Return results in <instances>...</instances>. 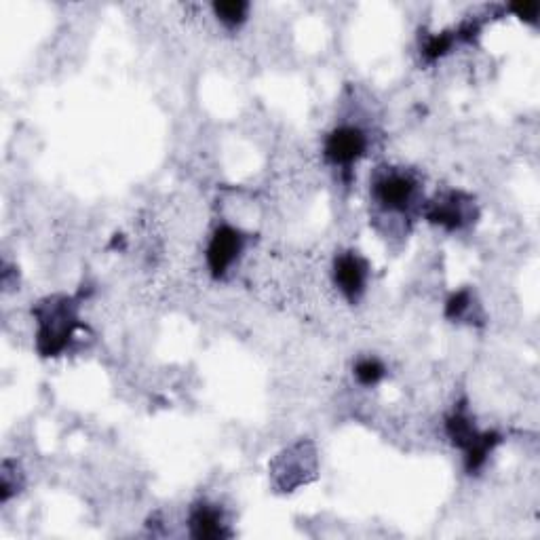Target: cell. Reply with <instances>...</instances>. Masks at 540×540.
I'll use <instances>...</instances> for the list:
<instances>
[{
  "instance_id": "obj_1",
  "label": "cell",
  "mask_w": 540,
  "mask_h": 540,
  "mask_svg": "<svg viewBox=\"0 0 540 540\" xmlns=\"http://www.w3.org/2000/svg\"><path fill=\"white\" fill-rule=\"evenodd\" d=\"M74 330V313L68 300H49L38 311V349L45 355L62 351Z\"/></svg>"
},
{
  "instance_id": "obj_2",
  "label": "cell",
  "mask_w": 540,
  "mask_h": 540,
  "mask_svg": "<svg viewBox=\"0 0 540 540\" xmlns=\"http://www.w3.org/2000/svg\"><path fill=\"white\" fill-rule=\"evenodd\" d=\"M245 237L233 226H220L207 247V266L214 277H224L243 254Z\"/></svg>"
},
{
  "instance_id": "obj_3",
  "label": "cell",
  "mask_w": 540,
  "mask_h": 540,
  "mask_svg": "<svg viewBox=\"0 0 540 540\" xmlns=\"http://www.w3.org/2000/svg\"><path fill=\"white\" fill-rule=\"evenodd\" d=\"M368 148V138L357 127H338L325 140V159L336 167L351 169Z\"/></svg>"
},
{
  "instance_id": "obj_4",
  "label": "cell",
  "mask_w": 540,
  "mask_h": 540,
  "mask_svg": "<svg viewBox=\"0 0 540 540\" xmlns=\"http://www.w3.org/2000/svg\"><path fill=\"white\" fill-rule=\"evenodd\" d=\"M374 197L387 211H405L416 197V182L403 171H384L374 182Z\"/></svg>"
},
{
  "instance_id": "obj_5",
  "label": "cell",
  "mask_w": 540,
  "mask_h": 540,
  "mask_svg": "<svg viewBox=\"0 0 540 540\" xmlns=\"http://www.w3.org/2000/svg\"><path fill=\"white\" fill-rule=\"evenodd\" d=\"M334 279L340 292L355 302L365 292V283H368V262L357 254H342L336 258Z\"/></svg>"
},
{
  "instance_id": "obj_6",
  "label": "cell",
  "mask_w": 540,
  "mask_h": 540,
  "mask_svg": "<svg viewBox=\"0 0 540 540\" xmlns=\"http://www.w3.org/2000/svg\"><path fill=\"white\" fill-rule=\"evenodd\" d=\"M224 515L216 505H199L190 515V532L195 538H222L228 536L224 530Z\"/></svg>"
},
{
  "instance_id": "obj_7",
  "label": "cell",
  "mask_w": 540,
  "mask_h": 540,
  "mask_svg": "<svg viewBox=\"0 0 540 540\" xmlns=\"http://www.w3.org/2000/svg\"><path fill=\"white\" fill-rule=\"evenodd\" d=\"M467 203H460L458 195H450L446 199H441L433 205L429 218L441 226L446 228H460L462 224L467 222L469 214H467Z\"/></svg>"
},
{
  "instance_id": "obj_8",
  "label": "cell",
  "mask_w": 540,
  "mask_h": 540,
  "mask_svg": "<svg viewBox=\"0 0 540 540\" xmlns=\"http://www.w3.org/2000/svg\"><path fill=\"white\" fill-rule=\"evenodd\" d=\"M214 11L218 15L220 22L228 28H237L239 24L245 22L249 5L241 3V0H230V3H216Z\"/></svg>"
},
{
  "instance_id": "obj_9",
  "label": "cell",
  "mask_w": 540,
  "mask_h": 540,
  "mask_svg": "<svg viewBox=\"0 0 540 540\" xmlns=\"http://www.w3.org/2000/svg\"><path fill=\"white\" fill-rule=\"evenodd\" d=\"M355 376L365 387H372L378 384L384 376V365L378 359H361L355 368Z\"/></svg>"
}]
</instances>
